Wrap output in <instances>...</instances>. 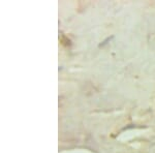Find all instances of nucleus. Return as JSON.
Listing matches in <instances>:
<instances>
[]
</instances>
